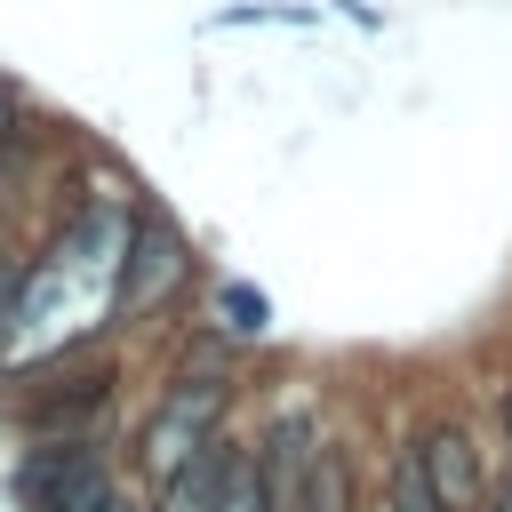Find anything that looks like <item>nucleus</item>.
I'll return each instance as SVG.
<instances>
[{
  "instance_id": "nucleus-1",
  "label": "nucleus",
  "mask_w": 512,
  "mask_h": 512,
  "mask_svg": "<svg viewBox=\"0 0 512 512\" xmlns=\"http://www.w3.org/2000/svg\"><path fill=\"white\" fill-rule=\"evenodd\" d=\"M224 408H232V384H216V376H184V384H168V400H160V416L144 424V472H160V488L224 432Z\"/></svg>"
},
{
  "instance_id": "nucleus-2",
  "label": "nucleus",
  "mask_w": 512,
  "mask_h": 512,
  "mask_svg": "<svg viewBox=\"0 0 512 512\" xmlns=\"http://www.w3.org/2000/svg\"><path fill=\"white\" fill-rule=\"evenodd\" d=\"M16 496L32 512H104L112 504L104 448L96 440H48V448H32L24 472H16Z\"/></svg>"
},
{
  "instance_id": "nucleus-3",
  "label": "nucleus",
  "mask_w": 512,
  "mask_h": 512,
  "mask_svg": "<svg viewBox=\"0 0 512 512\" xmlns=\"http://www.w3.org/2000/svg\"><path fill=\"white\" fill-rule=\"evenodd\" d=\"M416 456H424V480L440 488L448 512H480V504H488V472H480V448H472L464 424H432Z\"/></svg>"
},
{
  "instance_id": "nucleus-4",
  "label": "nucleus",
  "mask_w": 512,
  "mask_h": 512,
  "mask_svg": "<svg viewBox=\"0 0 512 512\" xmlns=\"http://www.w3.org/2000/svg\"><path fill=\"white\" fill-rule=\"evenodd\" d=\"M176 272H184L176 232H168V224H136V240H128V280H120V312H144L152 296H168Z\"/></svg>"
},
{
  "instance_id": "nucleus-5",
  "label": "nucleus",
  "mask_w": 512,
  "mask_h": 512,
  "mask_svg": "<svg viewBox=\"0 0 512 512\" xmlns=\"http://www.w3.org/2000/svg\"><path fill=\"white\" fill-rule=\"evenodd\" d=\"M240 456H248V448H232V440L216 432V440H208V448H200V456H192V464L168 480V504H160V512H224Z\"/></svg>"
},
{
  "instance_id": "nucleus-6",
  "label": "nucleus",
  "mask_w": 512,
  "mask_h": 512,
  "mask_svg": "<svg viewBox=\"0 0 512 512\" xmlns=\"http://www.w3.org/2000/svg\"><path fill=\"white\" fill-rule=\"evenodd\" d=\"M296 512H360V480H352V448L344 440H312L304 448Z\"/></svg>"
},
{
  "instance_id": "nucleus-7",
  "label": "nucleus",
  "mask_w": 512,
  "mask_h": 512,
  "mask_svg": "<svg viewBox=\"0 0 512 512\" xmlns=\"http://www.w3.org/2000/svg\"><path fill=\"white\" fill-rule=\"evenodd\" d=\"M104 400H112V376L96 368V376H72L64 392H40V400L24 408V424H32V432H64V424H96V416H104Z\"/></svg>"
},
{
  "instance_id": "nucleus-8",
  "label": "nucleus",
  "mask_w": 512,
  "mask_h": 512,
  "mask_svg": "<svg viewBox=\"0 0 512 512\" xmlns=\"http://www.w3.org/2000/svg\"><path fill=\"white\" fill-rule=\"evenodd\" d=\"M384 512H448V504H440V488L424 480V456H416V448L392 464V504H384Z\"/></svg>"
},
{
  "instance_id": "nucleus-9",
  "label": "nucleus",
  "mask_w": 512,
  "mask_h": 512,
  "mask_svg": "<svg viewBox=\"0 0 512 512\" xmlns=\"http://www.w3.org/2000/svg\"><path fill=\"white\" fill-rule=\"evenodd\" d=\"M224 512H272V488H264V464H256V448L240 456V472H232V496H224Z\"/></svg>"
},
{
  "instance_id": "nucleus-10",
  "label": "nucleus",
  "mask_w": 512,
  "mask_h": 512,
  "mask_svg": "<svg viewBox=\"0 0 512 512\" xmlns=\"http://www.w3.org/2000/svg\"><path fill=\"white\" fill-rule=\"evenodd\" d=\"M8 120H16V104H8V88H0V144H8Z\"/></svg>"
},
{
  "instance_id": "nucleus-11",
  "label": "nucleus",
  "mask_w": 512,
  "mask_h": 512,
  "mask_svg": "<svg viewBox=\"0 0 512 512\" xmlns=\"http://www.w3.org/2000/svg\"><path fill=\"white\" fill-rule=\"evenodd\" d=\"M504 440H512V384H504Z\"/></svg>"
},
{
  "instance_id": "nucleus-12",
  "label": "nucleus",
  "mask_w": 512,
  "mask_h": 512,
  "mask_svg": "<svg viewBox=\"0 0 512 512\" xmlns=\"http://www.w3.org/2000/svg\"><path fill=\"white\" fill-rule=\"evenodd\" d=\"M488 512H512V496H496V504H488Z\"/></svg>"
},
{
  "instance_id": "nucleus-13",
  "label": "nucleus",
  "mask_w": 512,
  "mask_h": 512,
  "mask_svg": "<svg viewBox=\"0 0 512 512\" xmlns=\"http://www.w3.org/2000/svg\"><path fill=\"white\" fill-rule=\"evenodd\" d=\"M504 496H512V488H504Z\"/></svg>"
}]
</instances>
